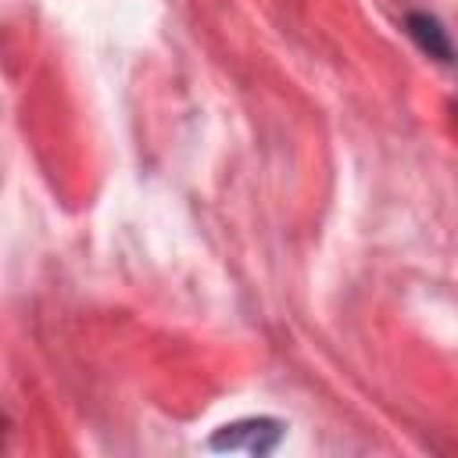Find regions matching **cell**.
Here are the masks:
<instances>
[{
  "instance_id": "obj_1",
  "label": "cell",
  "mask_w": 458,
  "mask_h": 458,
  "mask_svg": "<svg viewBox=\"0 0 458 458\" xmlns=\"http://www.w3.org/2000/svg\"><path fill=\"white\" fill-rule=\"evenodd\" d=\"M283 433H286V422H279L272 415H250V419H236V422L218 426L208 437V447L211 451H247L254 458H265L279 447Z\"/></svg>"
},
{
  "instance_id": "obj_2",
  "label": "cell",
  "mask_w": 458,
  "mask_h": 458,
  "mask_svg": "<svg viewBox=\"0 0 458 458\" xmlns=\"http://www.w3.org/2000/svg\"><path fill=\"white\" fill-rule=\"evenodd\" d=\"M404 32H408V39L426 57H433L440 64H454L458 61V50H454V43H451V36H447V29H444V21L437 14H429V11H408L404 14Z\"/></svg>"
}]
</instances>
